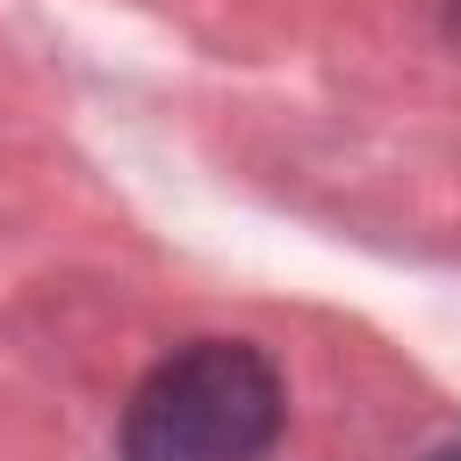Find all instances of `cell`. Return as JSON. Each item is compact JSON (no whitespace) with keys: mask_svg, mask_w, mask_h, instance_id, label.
Listing matches in <instances>:
<instances>
[{"mask_svg":"<svg viewBox=\"0 0 461 461\" xmlns=\"http://www.w3.org/2000/svg\"><path fill=\"white\" fill-rule=\"evenodd\" d=\"M281 425L288 389L259 346L187 339L137 382L115 461H267Z\"/></svg>","mask_w":461,"mask_h":461,"instance_id":"6da1fadb","label":"cell"},{"mask_svg":"<svg viewBox=\"0 0 461 461\" xmlns=\"http://www.w3.org/2000/svg\"><path fill=\"white\" fill-rule=\"evenodd\" d=\"M439 461H461V447H454V454H439Z\"/></svg>","mask_w":461,"mask_h":461,"instance_id":"7a4b0ae2","label":"cell"}]
</instances>
